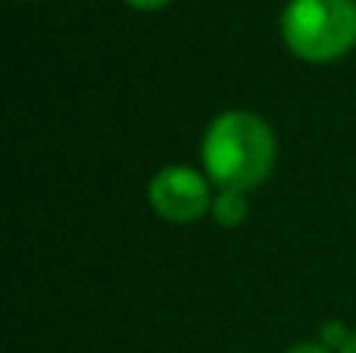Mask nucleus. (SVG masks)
<instances>
[{"label": "nucleus", "mask_w": 356, "mask_h": 353, "mask_svg": "<svg viewBox=\"0 0 356 353\" xmlns=\"http://www.w3.org/2000/svg\"><path fill=\"white\" fill-rule=\"evenodd\" d=\"M203 166L222 191H250L275 166V135L259 116L222 113L203 135Z\"/></svg>", "instance_id": "obj_1"}, {"label": "nucleus", "mask_w": 356, "mask_h": 353, "mask_svg": "<svg viewBox=\"0 0 356 353\" xmlns=\"http://www.w3.org/2000/svg\"><path fill=\"white\" fill-rule=\"evenodd\" d=\"M282 35L300 60H338L356 44V0H291Z\"/></svg>", "instance_id": "obj_2"}, {"label": "nucleus", "mask_w": 356, "mask_h": 353, "mask_svg": "<svg viewBox=\"0 0 356 353\" xmlns=\"http://www.w3.org/2000/svg\"><path fill=\"white\" fill-rule=\"evenodd\" d=\"M150 206L169 222H194L209 210V185L188 166H169L147 188Z\"/></svg>", "instance_id": "obj_3"}, {"label": "nucleus", "mask_w": 356, "mask_h": 353, "mask_svg": "<svg viewBox=\"0 0 356 353\" xmlns=\"http://www.w3.org/2000/svg\"><path fill=\"white\" fill-rule=\"evenodd\" d=\"M213 216L219 225H225V229H234V225L244 222L247 216V200L241 191H222L219 197L213 200Z\"/></svg>", "instance_id": "obj_4"}, {"label": "nucleus", "mask_w": 356, "mask_h": 353, "mask_svg": "<svg viewBox=\"0 0 356 353\" xmlns=\"http://www.w3.org/2000/svg\"><path fill=\"white\" fill-rule=\"evenodd\" d=\"M322 341H325V347H341L344 350V344L350 341V335H347L338 322H328L325 329H322Z\"/></svg>", "instance_id": "obj_5"}, {"label": "nucleus", "mask_w": 356, "mask_h": 353, "mask_svg": "<svg viewBox=\"0 0 356 353\" xmlns=\"http://www.w3.org/2000/svg\"><path fill=\"white\" fill-rule=\"evenodd\" d=\"M129 6H135V10H160V6H166L169 0H125Z\"/></svg>", "instance_id": "obj_6"}, {"label": "nucleus", "mask_w": 356, "mask_h": 353, "mask_svg": "<svg viewBox=\"0 0 356 353\" xmlns=\"http://www.w3.org/2000/svg\"><path fill=\"white\" fill-rule=\"evenodd\" d=\"M288 353H328V347H319V344H297Z\"/></svg>", "instance_id": "obj_7"}, {"label": "nucleus", "mask_w": 356, "mask_h": 353, "mask_svg": "<svg viewBox=\"0 0 356 353\" xmlns=\"http://www.w3.org/2000/svg\"><path fill=\"white\" fill-rule=\"evenodd\" d=\"M341 353H356V335H350V341L344 344V350H341Z\"/></svg>", "instance_id": "obj_8"}]
</instances>
